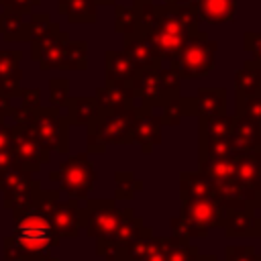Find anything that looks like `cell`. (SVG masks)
Instances as JSON below:
<instances>
[{
	"mask_svg": "<svg viewBox=\"0 0 261 261\" xmlns=\"http://www.w3.org/2000/svg\"><path fill=\"white\" fill-rule=\"evenodd\" d=\"M257 53H259V55H261V45H259V47H257Z\"/></svg>",
	"mask_w": 261,
	"mask_h": 261,
	"instance_id": "cell-4",
	"label": "cell"
},
{
	"mask_svg": "<svg viewBox=\"0 0 261 261\" xmlns=\"http://www.w3.org/2000/svg\"><path fill=\"white\" fill-rule=\"evenodd\" d=\"M212 55H214V45L212 43H204V41H196L190 43L181 55V73L184 75H202L210 69L212 63Z\"/></svg>",
	"mask_w": 261,
	"mask_h": 261,
	"instance_id": "cell-1",
	"label": "cell"
},
{
	"mask_svg": "<svg viewBox=\"0 0 261 261\" xmlns=\"http://www.w3.org/2000/svg\"><path fill=\"white\" fill-rule=\"evenodd\" d=\"M16 239L24 247L39 249V247H45V245L51 243L53 232H51V226L43 218L29 216L22 222H18V226H16Z\"/></svg>",
	"mask_w": 261,
	"mask_h": 261,
	"instance_id": "cell-2",
	"label": "cell"
},
{
	"mask_svg": "<svg viewBox=\"0 0 261 261\" xmlns=\"http://www.w3.org/2000/svg\"><path fill=\"white\" fill-rule=\"evenodd\" d=\"M232 10H234V0H202L200 2V14L210 22L230 20Z\"/></svg>",
	"mask_w": 261,
	"mask_h": 261,
	"instance_id": "cell-3",
	"label": "cell"
}]
</instances>
